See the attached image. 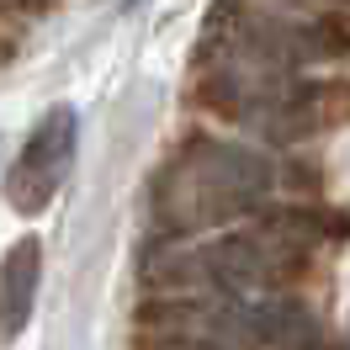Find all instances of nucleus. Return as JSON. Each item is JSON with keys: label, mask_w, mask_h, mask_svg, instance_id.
<instances>
[{"label": "nucleus", "mask_w": 350, "mask_h": 350, "mask_svg": "<svg viewBox=\"0 0 350 350\" xmlns=\"http://www.w3.org/2000/svg\"><path fill=\"white\" fill-rule=\"evenodd\" d=\"M75 138H80L75 107H48L32 122L16 165L5 175V197H11V207L22 218H38L48 202L59 197V186L69 180V165H75Z\"/></svg>", "instance_id": "nucleus-1"}, {"label": "nucleus", "mask_w": 350, "mask_h": 350, "mask_svg": "<svg viewBox=\"0 0 350 350\" xmlns=\"http://www.w3.org/2000/svg\"><path fill=\"white\" fill-rule=\"evenodd\" d=\"M38 282H43V244L27 234L0 260V345H11L27 329L32 303H38Z\"/></svg>", "instance_id": "nucleus-2"}]
</instances>
